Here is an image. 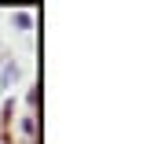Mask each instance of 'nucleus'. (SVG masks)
<instances>
[{
  "mask_svg": "<svg viewBox=\"0 0 147 144\" xmlns=\"http://www.w3.org/2000/svg\"><path fill=\"white\" fill-rule=\"evenodd\" d=\"M11 22H15L18 30H30V26H33V18H30V11H18V15H11Z\"/></svg>",
  "mask_w": 147,
  "mask_h": 144,
  "instance_id": "nucleus-1",
  "label": "nucleus"
},
{
  "mask_svg": "<svg viewBox=\"0 0 147 144\" xmlns=\"http://www.w3.org/2000/svg\"><path fill=\"white\" fill-rule=\"evenodd\" d=\"M15 78H18V67L7 63V67H4V85H15Z\"/></svg>",
  "mask_w": 147,
  "mask_h": 144,
  "instance_id": "nucleus-2",
  "label": "nucleus"
}]
</instances>
